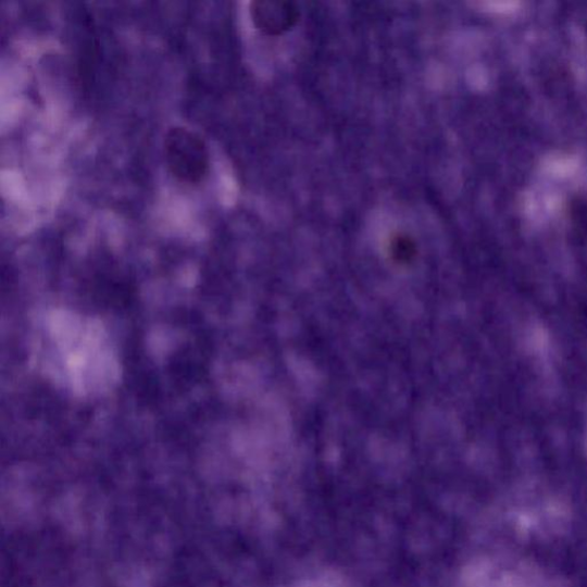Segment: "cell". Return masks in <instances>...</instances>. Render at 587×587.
<instances>
[{"mask_svg":"<svg viewBox=\"0 0 587 587\" xmlns=\"http://www.w3.org/2000/svg\"><path fill=\"white\" fill-rule=\"evenodd\" d=\"M390 250L398 261H410L415 254L414 242L404 235H397L390 241Z\"/></svg>","mask_w":587,"mask_h":587,"instance_id":"cell-3","label":"cell"},{"mask_svg":"<svg viewBox=\"0 0 587 587\" xmlns=\"http://www.w3.org/2000/svg\"><path fill=\"white\" fill-rule=\"evenodd\" d=\"M164 157L167 167L178 180L198 184L209 171V152L204 140L195 132L174 127L164 138Z\"/></svg>","mask_w":587,"mask_h":587,"instance_id":"cell-1","label":"cell"},{"mask_svg":"<svg viewBox=\"0 0 587 587\" xmlns=\"http://www.w3.org/2000/svg\"><path fill=\"white\" fill-rule=\"evenodd\" d=\"M299 8L290 2L259 0L250 4V16L258 30L267 36H279L296 27Z\"/></svg>","mask_w":587,"mask_h":587,"instance_id":"cell-2","label":"cell"}]
</instances>
